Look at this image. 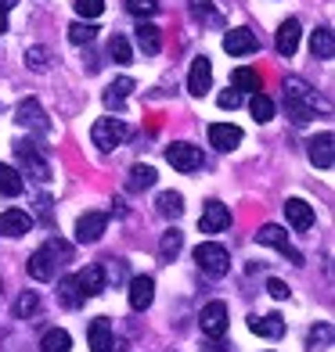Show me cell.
Here are the masks:
<instances>
[{
    "mask_svg": "<svg viewBox=\"0 0 335 352\" xmlns=\"http://www.w3.org/2000/svg\"><path fill=\"white\" fill-rule=\"evenodd\" d=\"M58 298H61V306H69V309H76V306H83V292H79V284H76V277H65L58 284Z\"/></svg>",
    "mask_w": 335,
    "mask_h": 352,
    "instance_id": "obj_28",
    "label": "cell"
},
{
    "mask_svg": "<svg viewBox=\"0 0 335 352\" xmlns=\"http://www.w3.org/2000/svg\"><path fill=\"white\" fill-rule=\"evenodd\" d=\"M310 51L317 58H332L335 54V40H332V29L328 25H321V29H314V33H310Z\"/></svg>",
    "mask_w": 335,
    "mask_h": 352,
    "instance_id": "obj_25",
    "label": "cell"
},
{
    "mask_svg": "<svg viewBox=\"0 0 335 352\" xmlns=\"http://www.w3.org/2000/svg\"><path fill=\"white\" fill-rule=\"evenodd\" d=\"M58 259H69V245H61V241H47L40 252L29 255V277L33 280H51L54 277V263Z\"/></svg>",
    "mask_w": 335,
    "mask_h": 352,
    "instance_id": "obj_2",
    "label": "cell"
},
{
    "mask_svg": "<svg viewBox=\"0 0 335 352\" xmlns=\"http://www.w3.org/2000/svg\"><path fill=\"white\" fill-rule=\"evenodd\" d=\"M33 230V216L22 212V209H8V212H0V234H8V237H22Z\"/></svg>",
    "mask_w": 335,
    "mask_h": 352,
    "instance_id": "obj_16",
    "label": "cell"
},
{
    "mask_svg": "<svg viewBox=\"0 0 335 352\" xmlns=\"http://www.w3.org/2000/svg\"><path fill=\"white\" fill-rule=\"evenodd\" d=\"M267 292H270V295H274V298H289V287H285L281 280H274V277H270V280H267Z\"/></svg>",
    "mask_w": 335,
    "mask_h": 352,
    "instance_id": "obj_42",
    "label": "cell"
},
{
    "mask_svg": "<svg viewBox=\"0 0 335 352\" xmlns=\"http://www.w3.org/2000/svg\"><path fill=\"white\" fill-rule=\"evenodd\" d=\"M210 144L216 151H234L238 144H242V130L231 126V122H213L210 126Z\"/></svg>",
    "mask_w": 335,
    "mask_h": 352,
    "instance_id": "obj_14",
    "label": "cell"
},
{
    "mask_svg": "<svg viewBox=\"0 0 335 352\" xmlns=\"http://www.w3.org/2000/svg\"><path fill=\"white\" fill-rule=\"evenodd\" d=\"M108 277H112V280H123V277H126V266H123L119 259H112V266H108Z\"/></svg>",
    "mask_w": 335,
    "mask_h": 352,
    "instance_id": "obj_43",
    "label": "cell"
},
{
    "mask_svg": "<svg viewBox=\"0 0 335 352\" xmlns=\"http://www.w3.org/2000/svg\"><path fill=\"white\" fill-rule=\"evenodd\" d=\"M94 36H98V25H90V22H72L69 25V40L72 43H90Z\"/></svg>",
    "mask_w": 335,
    "mask_h": 352,
    "instance_id": "obj_35",
    "label": "cell"
},
{
    "mask_svg": "<svg viewBox=\"0 0 335 352\" xmlns=\"http://www.w3.org/2000/svg\"><path fill=\"white\" fill-rule=\"evenodd\" d=\"M335 137L325 130V133H317L310 144H307V155H310V162L317 166V169H332L335 166Z\"/></svg>",
    "mask_w": 335,
    "mask_h": 352,
    "instance_id": "obj_12",
    "label": "cell"
},
{
    "mask_svg": "<svg viewBox=\"0 0 335 352\" xmlns=\"http://www.w3.org/2000/svg\"><path fill=\"white\" fill-rule=\"evenodd\" d=\"M130 90H134V79H130V76L116 79V83L108 87V94H105V104H108V108H119V104H123V98H126Z\"/></svg>",
    "mask_w": 335,
    "mask_h": 352,
    "instance_id": "obj_32",
    "label": "cell"
},
{
    "mask_svg": "<svg viewBox=\"0 0 335 352\" xmlns=\"http://www.w3.org/2000/svg\"><path fill=\"white\" fill-rule=\"evenodd\" d=\"M256 241H260V245H267V248H278L281 255H289V259H292L296 266H303V255L289 245V234H285V230L278 227V223H263V227L256 230Z\"/></svg>",
    "mask_w": 335,
    "mask_h": 352,
    "instance_id": "obj_5",
    "label": "cell"
},
{
    "mask_svg": "<svg viewBox=\"0 0 335 352\" xmlns=\"http://www.w3.org/2000/svg\"><path fill=\"white\" fill-rule=\"evenodd\" d=\"M105 227H108V216L105 212H83V216L76 219V241H83V245L101 241Z\"/></svg>",
    "mask_w": 335,
    "mask_h": 352,
    "instance_id": "obj_9",
    "label": "cell"
},
{
    "mask_svg": "<svg viewBox=\"0 0 335 352\" xmlns=\"http://www.w3.org/2000/svg\"><path fill=\"white\" fill-rule=\"evenodd\" d=\"M274 47H278L281 58H292V54H296V47H299V22H296V19L281 22L278 36H274Z\"/></svg>",
    "mask_w": 335,
    "mask_h": 352,
    "instance_id": "obj_22",
    "label": "cell"
},
{
    "mask_svg": "<svg viewBox=\"0 0 335 352\" xmlns=\"http://www.w3.org/2000/svg\"><path fill=\"white\" fill-rule=\"evenodd\" d=\"M8 33V11H0V36Z\"/></svg>",
    "mask_w": 335,
    "mask_h": 352,
    "instance_id": "obj_44",
    "label": "cell"
},
{
    "mask_svg": "<svg viewBox=\"0 0 335 352\" xmlns=\"http://www.w3.org/2000/svg\"><path fill=\"white\" fill-rule=\"evenodd\" d=\"M134 33H137V47L145 54H159V51H163V36H159V29L152 22H141Z\"/></svg>",
    "mask_w": 335,
    "mask_h": 352,
    "instance_id": "obj_24",
    "label": "cell"
},
{
    "mask_svg": "<svg viewBox=\"0 0 335 352\" xmlns=\"http://www.w3.org/2000/svg\"><path fill=\"white\" fill-rule=\"evenodd\" d=\"M191 8V19H205V22H216V11H213V0H187Z\"/></svg>",
    "mask_w": 335,
    "mask_h": 352,
    "instance_id": "obj_36",
    "label": "cell"
},
{
    "mask_svg": "<svg viewBox=\"0 0 335 352\" xmlns=\"http://www.w3.org/2000/svg\"><path fill=\"white\" fill-rule=\"evenodd\" d=\"M26 65L33 72H47V69H51V51H47V47H29V51H26Z\"/></svg>",
    "mask_w": 335,
    "mask_h": 352,
    "instance_id": "obj_34",
    "label": "cell"
},
{
    "mask_svg": "<svg viewBox=\"0 0 335 352\" xmlns=\"http://www.w3.org/2000/svg\"><path fill=\"white\" fill-rule=\"evenodd\" d=\"M199 324H202V334L223 338V331H227V306H223V302H210V306L202 309Z\"/></svg>",
    "mask_w": 335,
    "mask_h": 352,
    "instance_id": "obj_11",
    "label": "cell"
},
{
    "mask_svg": "<svg viewBox=\"0 0 335 352\" xmlns=\"http://www.w3.org/2000/svg\"><path fill=\"white\" fill-rule=\"evenodd\" d=\"M249 331L260 334V338H281L285 334V320L278 313H267V316H249Z\"/></svg>",
    "mask_w": 335,
    "mask_h": 352,
    "instance_id": "obj_21",
    "label": "cell"
},
{
    "mask_svg": "<svg viewBox=\"0 0 335 352\" xmlns=\"http://www.w3.org/2000/svg\"><path fill=\"white\" fill-rule=\"evenodd\" d=\"M90 140H94V148H101V151H116L119 144L130 140V126L123 119H98L90 126Z\"/></svg>",
    "mask_w": 335,
    "mask_h": 352,
    "instance_id": "obj_3",
    "label": "cell"
},
{
    "mask_svg": "<svg viewBox=\"0 0 335 352\" xmlns=\"http://www.w3.org/2000/svg\"><path fill=\"white\" fill-rule=\"evenodd\" d=\"M155 205H159V216H166V219H177L184 212V198L177 195V190H163Z\"/></svg>",
    "mask_w": 335,
    "mask_h": 352,
    "instance_id": "obj_27",
    "label": "cell"
},
{
    "mask_svg": "<svg viewBox=\"0 0 335 352\" xmlns=\"http://www.w3.org/2000/svg\"><path fill=\"white\" fill-rule=\"evenodd\" d=\"M37 309H40V298H37L33 292H26V295H22L19 302H14V313H19L22 320H29V316H33Z\"/></svg>",
    "mask_w": 335,
    "mask_h": 352,
    "instance_id": "obj_38",
    "label": "cell"
},
{
    "mask_svg": "<svg viewBox=\"0 0 335 352\" xmlns=\"http://www.w3.org/2000/svg\"><path fill=\"white\" fill-rule=\"evenodd\" d=\"M285 216H289V223H292L299 234L314 227V209L303 198H289V201H285Z\"/></svg>",
    "mask_w": 335,
    "mask_h": 352,
    "instance_id": "obj_19",
    "label": "cell"
},
{
    "mask_svg": "<svg viewBox=\"0 0 335 352\" xmlns=\"http://www.w3.org/2000/svg\"><path fill=\"white\" fill-rule=\"evenodd\" d=\"M14 4H19V0H0V11H11Z\"/></svg>",
    "mask_w": 335,
    "mask_h": 352,
    "instance_id": "obj_45",
    "label": "cell"
},
{
    "mask_svg": "<svg viewBox=\"0 0 335 352\" xmlns=\"http://www.w3.org/2000/svg\"><path fill=\"white\" fill-rule=\"evenodd\" d=\"M14 155H19V162L29 176H37V180H51V166L43 162V155L33 148V144H14Z\"/></svg>",
    "mask_w": 335,
    "mask_h": 352,
    "instance_id": "obj_10",
    "label": "cell"
},
{
    "mask_svg": "<svg viewBox=\"0 0 335 352\" xmlns=\"http://www.w3.org/2000/svg\"><path fill=\"white\" fill-rule=\"evenodd\" d=\"M69 349H72V338H69V331H61V327L47 331L40 338V352H69Z\"/></svg>",
    "mask_w": 335,
    "mask_h": 352,
    "instance_id": "obj_26",
    "label": "cell"
},
{
    "mask_svg": "<svg viewBox=\"0 0 335 352\" xmlns=\"http://www.w3.org/2000/svg\"><path fill=\"white\" fill-rule=\"evenodd\" d=\"M108 54L119 61V65H126L130 61V43H126V36H112V43H108Z\"/></svg>",
    "mask_w": 335,
    "mask_h": 352,
    "instance_id": "obj_39",
    "label": "cell"
},
{
    "mask_svg": "<svg viewBox=\"0 0 335 352\" xmlns=\"http://www.w3.org/2000/svg\"><path fill=\"white\" fill-rule=\"evenodd\" d=\"M126 8H130V14H137V19H148V14L159 11V0H126Z\"/></svg>",
    "mask_w": 335,
    "mask_h": 352,
    "instance_id": "obj_40",
    "label": "cell"
},
{
    "mask_svg": "<svg viewBox=\"0 0 335 352\" xmlns=\"http://www.w3.org/2000/svg\"><path fill=\"white\" fill-rule=\"evenodd\" d=\"M223 227H231V209L223 201H205L202 205V216H199V230L202 234H220Z\"/></svg>",
    "mask_w": 335,
    "mask_h": 352,
    "instance_id": "obj_7",
    "label": "cell"
},
{
    "mask_svg": "<svg viewBox=\"0 0 335 352\" xmlns=\"http://www.w3.org/2000/svg\"><path fill=\"white\" fill-rule=\"evenodd\" d=\"M249 111H252V119H256V122H270V119H274V101H270L267 94H252Z\"/></svg>",
    "mask_w": 335,
    "mask_h": 352,
    "instance_id": "obj_29",
    "label": "cell"
},
{
    "mask_svg": "<svg viewBox=\"0 0 335 352\" xmlns=\"http://www.w3.org/2000/svg\"><path fill=\"white\" fill-rule=\"evenodd\" d=\"M195 263L202 266V274L223 277V274L231 270V255H227V248L216 245V241H202V245L195 248Z\"/></svg>",
    "mask_w": 335,
    "mask_h": 352,
    "instance_id": "obj_4",
    "label": "cell"
},
{
    "mask_svg": "<svg viewBox=\"0 0 335 352\" xmlns=\"http://www.w3.org/2000/svg\"><path fill=\"white\" fill-rule=\"evenodd\" d=\"M210 87H213V61L205 54H199L191 61V72H187V90L195 98H202V94H210Z\"/></svg>",
    "mask_w": 335,
    "mask_h": 352,
    "instance_id": "obj_8",
    "label": "cell"
},
{
    "mask_svg": "<svg viewBox=\"0 0 335 352\" xmlns=\"http://www.w3.org/2000/svg\"><path fill=\"white\" fill-rule=\"evenodd\" d=\"M216 104H220V108H231V111H234L238 104H242V94H238V90H223L220 98H216Z\"/></svg>",
    "mask_w": 335,
    "mask_h": 352,
    "instance_id": "obj_41",
    "label": "cell"
},
{
    "mask_svg": "<svg viewBox=\"0 0 335 352\" xmlns=\"http://www.w3.org/2000/svg\"><path fill=\"white\" fill-rule=\"evenodd\" d=\"M184 248V234L181 230H166L163 234V241H159V255L170 263V259H177V252Z\"/></svg>",
    "mask_w": 335,
    "mask_h": 352,
    "instance_id": "obj_30",
    "label": "cell"
},
{
    "mask_svg": "<svg viewBox=\"0 0 335 352\" xmlns=\"http://www.w3.org/2000/svg\"><path fill=\"white\" fill-rule=\"evenodd\" d=\"M14 116H19V122H22V126H33V130H40V133H47V130H51V122H47V116H43L40 101H33V98H29V101H22Z\"/></svg>",
    "mask_w": 335,
    "mask_h": 352,
    "instance_id": "obj_20",
    "label": "cell"
},
{
    "mask_svg": "<svg viewBox=\"0 0 335 352\" xmlns=\"http://www.w3.org/2000/svg\"><path fill=\"white\" fill-rule=\"evenodd\" d=\"M87 342H90V352H112V349H116V342H112V324H108V316L90 320Z\"/></svg>",
    "mask_w": 335,
    "mask_h": 352,
    "instance_id": "obj_13",
    "label": "cell"
},
{
    "mask_svg": "<svg viewBox=\"0 0 335 352\" xmlns=\"http://www.w3.org/2000/svg\"><path fill=\"white\" fill-rule=\"evenodd\" d=\"M166 162L173 169H181V173H195L202 166V151L195 148V144H187V140H177V144L166 148Z\"/></svg>",
    "mask_w": 335,
    "mask_h": 352,
    "instance_id": "obj_6",
    "label": "cell"
},
{
    "mask_svg": "<svg viewBox=\"0 0 335 352\" xmlns=\"http://www.w3.org/2000/svg\"><path fill=\"white\" fill-rule=\"evenodd\" d=\"M152 298H155V280L152 277H134L130 280V309L145 313L152 306Z\"/></svg>",
    "mask_w": 335,
    "mask_h": 352,
    "instance_id": "obj_18",
    "label": "cell"
},
{
    "mask_svg": "<svg viewBox=\"0 0 335 352\" xmlns=\"http://www.w3.org/2000/svg\"><path fill=\"white\" fill-rule=\"evenodd\" d=\"M76 14L79 19H98V14L105 11V0H76Z\"/></svg>",
    "mask_w": 335,
    "mask_h": 352,
    "instance_id": "obj_37",
    "label": "cell"
},
{
    "mask_svg": "<svg viewBox=\"0 0 335 352\" xmlns=\"http://www.w3.org/2000/svg\"><path fill=\"white\" fill-rule=\"evenodd\" d=\"M76 284H79V292H83V298L101 295V292H105V266L94 263V266H87V270H79Z\"/></svg>",
    "mask_w": 335,
    "mask_h": 352,
    "instance_id": "obj_17",
    "label": "cell"
},
{
    "mask_svg": "<svg viewBox=\"0 0 335 352\" xmlns=\"http://www.w3.org/2000/svg\"><path fill=\"white\" fill-rule=\"evenodd\" d=\"M223 51L234 54V58L252 54L256 51V33H252V29H231V33L223 36Z\"/></svg>",
    "mask_w": 335,
    "mask_h": 352,
    "instance_id": "obj_15",
    "label": "cell"
},
{
    "mask_svg": "<svg viewBox=\"0 0 335 352\" xmlns=\"http://www.w3.org/2000/svg\"><path fill=\"white\" fill-rule=\"evenodd\" d=\"M159 180V173L152 169V166H134L130 169V180H126V187L130 190H145V187H152Z\"/></svg>",
    "mask_w": 335,
    "mask_h": 352,
    "instance_id": "obj_31",
    "label": "cell"
},
{
    "mask_svg": "<svg viewBox=\"0 0 335 352\" xmlns=\"http://www.w3.org/2000/svg\"><path fill=\"white\" fill-rule=\"evenodd\" d=\"M285 104H289V119H292L296 126H307V122L317 116V94L303 83L299 76L285 79Z\"/></svg>",
    "mask_w": 335,
    "mask_h": 352,
    "instance_id": "obj_1",
    "label": "cell"
},
{
    "mask_svg": "<svg viewBox=\"0 0 335 352\" xmlns=\"http://www.w3.org/2000/svg\"><path fill=\"white\" fill-rule=\"evenodd\" d=\"M22 190H26L22 173L14 169V166H4V162H0V195H8V198H19Z\"/></svg>",
    "mask_w": 335,
    "mask_h": 352,
    "instance_id": "obj_23",
    "label": "cell"
},
{
    "mask_svg": "<svg viewBox=\"0 0 335 352\" xmlns=\"http://www.w3.org/2000/svg\"><path fill=\"white\" fill-rule=\"evenodd\" d=\"M234 90L260 94V72L256 69H234Z\"/></svg>",
    "mask_w": 335,
    "mask_h": 352,
    "instance_id": "obj_33",
    "label": "cell"
}]
</instances>
